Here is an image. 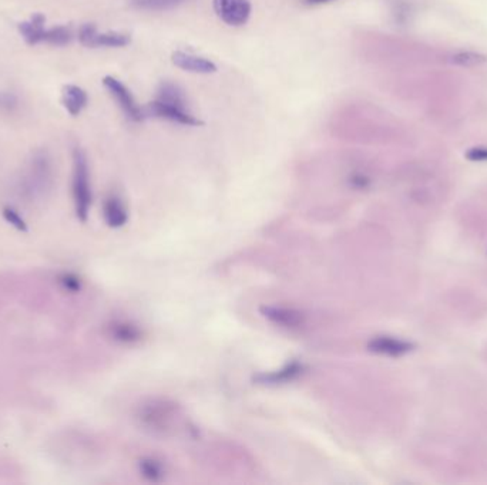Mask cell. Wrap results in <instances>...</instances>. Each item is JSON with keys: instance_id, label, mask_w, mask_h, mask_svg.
I'll list each match as a JSON object with an SVG mask.
<instances>
[{"instance_id": "5b68a950", "label": "cell", "mask_w": 487, "mask_h": 485, "mask_svg": "<svg viewBox=\"0 0 487 485\" xmlns=\"http://www.w3.org/2000/svg\"><path fill=\"white\" fill-rule=\"evenodd\" d=\"M79 39L86 47H124L132 43V37L125 33L107 32L99 33L94 25H84L80 28Z\"/></svg>"}, {"instance_id": "8fae6325", "label": "cell", "mask_w": 487, "mask_h": 485, "mask_svg": "<svg viewBox=\"0 0 487 485\" xmlns=\"http://www.w3.org/2000/svg\"><path fill=\"white\" fill-rule=\"evenodd\" d=\"M45 22L46 19L43 14L36 13L30 17V20L28 22H23L19 25V32L20 34L23 36V39L26 40V43L33 46L40 43V41H43L45 39Z\"/></svg>"}, {"instance_id": "30bf717a", "label": "cell", "mask_w": 487, "mask_h": 485, "mask_svg": "<svg viewBox=\"0 0 487 485\" xmlns=\"http://www.w3.org/2000/svg\"><path fill=\"white\" fill-rule=\"evenodd\" d=\"M61 101H63V105L66 107V110L69 111V114L76 117L87 105L89 97H87V93L84 91L83 89H80L79 86L68 84V86L63 87Z\"/></svg>"}, {"instance_id": "52a82bcc", "label": "cell", "mask_w": 487, "mask_h": 485, "mask_svg": "<svg viewBox=\"0 0 487 485\" xmlns=\"http://www.w3.org/2000/svg\"><path fill=\"white\" fill-rule=\"evenodd\" d=\"M261 313L273 325L287 327V329H298L305 325V316L291 308L284 306H262Z\"/></svg>"}, {"instance_id": "ffe728a7", "label": "cell", "mask_w": 487, "mask_h": 485, "mask_svg": "<svg viewBox=\"0 0 487 485\" xmlns=\"http://www.w3.org/2000/svg\"><path fill=\"white\" fill-rule=\"evenodd\" d=\"M307 5H322V3H329L333 2V0H304Z\"/></svg>"}, {"instance_id": "7c38bea8", "label": "cell", "mask_w": 487, "mask_h": 485, "mask_svg": "<svg viewBox=\"0 0 487 485\" xmlns=\"http://www.w3.org/2000/svg\"><path fill=\"white\" fill-rule=\"evenodd\" d=\"M107 332L113 341L123 343V345H132V343H136L141 339L140 329L129 322L116 321L109 325Z\"/></svg>"}, {"instance_id": "4fadbf2b", "label": "cell", "mask_w": 487, "mask_h": 485, "mask_svg": "<svg viewBox=\"0 0 487 485\" xmlns=\"http://www.w3.org/2000/svg\"><path fill=\"white\" fill-rule=\"evenodd\" d=\"M301 371H302V365H300L298 362H292L291 365H287L284 369L278 370L277 373L261 376L260 380L261 383H285L292 380V378H295Z\"/></svg>"}, {"instance_id": "6da1fadb", "label": "cell", "mask_w": 487, "mask_h": 485, "mask_svg": "<svg viewBox=\"0 0 487 485\" xmlns=\"http://www.w3.org/2000/svg\"><path fill=\"white\" fill-rule=\"evenodd\" d=\"M406 94L428 118L437 122L456 121L468 103L464 78L449 67L423 69L408 83Z\"/></svg>"}, {"instance_id": "2e32d148", "label": "cell", "mask_w": 487, "mask_h": 485, "mask_svg": "<svg viewBox=\"0 0 487 485\" xmlns=\"http://www.w3.org/2000/svg\"><path fill=\"white\" fill-rule=\"evenodd\" d=\"M57 282L60 288L69 293H79L81 290V279L72 272H63L59 275Z\"/></svg>"}, {"instance_id": "9a60e30c", "label": "cell", "mask_w": 487, "mask_h": 485, "mask_svg": "<svg viewBox=\"0 0 487 485\" xmlns=\"http://www.w3.org/2000/svg\"><path fill=\"white\" fill-rule=\"evenodd\" d=\"M72 37H73V34L69 28L57 26V28L48 29L45 32L43 41H48V43H50L53 46H66L68 43H70Z\"/></svg>"}, {"instance_id": "8992f818", "label": "cell", "mask_w": 487, "mask_h": 485, "mask_svg": "<svg viewBox=\"0 0 487 485\" xmlns=\"http://www.w3.org/2000/svg\"><path fill=\"white\" fill-rule=\"evenodd\" d=\"M214 10L224 23L241 26L251 14L249 0H214Z\"/></svg>"}, {"instance_id": "e0dca14e", "label": "cell", "mask_w": 487, "mask_h": 485, "mask_svg": "<svg viewBox=\"0 0 487 485\" xmlns=\"http://www.w3.org/2000/svg\"><path fill=\"white\" fill-rule=\"evenodd\" d=\"M2 215H3V219L10 226H13L16 230L23 232V234H25V232H28V224H26L25 218L20 215L13 206H5L2 209Z\"/></svg>"}, {"instance_id": "7a4b0ae2", "label": "cell", "mask_w": 487, "mask_h": 485, "mask_svg": "<svg viewBox=\"0 0 487 485\" xmlns=\"http://www.w3.org/2000/svg\"><path fill=\"white\" fill-rule=\"evenodd\" d=\"M144 109L145 117H158L170 120L183 125H201L197 117L187 110V101L183 90L173 83H163L158 90V98L147 104Z\"/></svg>"}, {"instance_id": "9c48e42d", "label": "cell", "mask_w": 487, "mask_h": 485, "mask_svg": "<svg viewBox=\"0 0 487 485\" xmlns=\"http://www.w3.org/2000/svg\"><path fill=\"white\" fill-rule=\"evenodd\" d=\"M103 217L110 228H121L129 219V214H127L123 201L116 195L105 198L103 204Z\"/></svg>"}, {"instance_id": "5bb4252c", "label": "cell", "mask_w": 487, "mask_h": 485, "mask_svg": "<svg viewBox=\"0 0 487 485\" xmlns=\"http://www.w3.org/2000/svg\"><path fill=\"white\" fill-rule=\"evenodd\" d=\"M185 2L188 0H132V5L143 10H167Z\"/></svg>"}, {"instance_id": "ac0fdd59", "label": "cell", "mask_w": 487, "mask_h": 485, "mask_svg": "<svg viewBox=\"0 0 487 485\" xmlns=\"http://www.w3.org/2000/svg\"><path fill=\"white\" fill-rule=\"evenodd\" d=\"M371 349L379 353H388V354H395V353H400L404 350V346H402L399 342L391 341V339H376L371 343Z\"/></svg>"}, {"instance_id": "277c9868", "label": "cell", "mask_w": 487, "mask_h": 485, "mask_svg": "<svg viewBox=\"0 0 487 485\" xmlns=\"http://www.w3.org/2000/svg\"><path fill=\"white\" fill-rule=\"evenodd\" d=\"M103 84H104V87L110 91V94L116 98V101L120 105V109L123 110V113L127 117L136 122L143 121L145 118L144 109L140 107L137 101L134 100L132 91L127 89L120 80H117L112 76H107V77L103 78Z\"/></svg>"}, {"instance_id": "d6986e66", "label": "cell", "mask_w": 487, "mask_h": 485, "mask_svg": "<svg viewBox=\"0 0 487 485\" xmlns=\"http://www.w3.org/2000/svg\"><path fill=\"white\" fill-rule=\"evenodd\" d=\"M141 473L144 477L150 478L153 481L158 479L163 475V470L158 462H156L154 460H144L141 462Z\"/></svg>"}, {"instance_id": "ba28073f", "label": "cell", "mask_w": 487, "mask_h": 485, "mask_svg": "<svg viewBox=\"0 0 487 485\" xmlns=\"http://www.w3.org/2000/svg\"><path fill=\"white\" fill-rule=\"evenodd\" d=\"M172 60L174 65L185 72L189 73H198V74H209V73H216L217 72V66L214 65L213 61L201 57V56H196L191 53H185V52H174L172 56Z\"/></svg>"}, {"instance_id": "3957f363", "label": "cell", "mask_w": 487, "mask_h": 485, "mask_svg": "<svg viewBox=\"0 0 487 485\" xmlns=\"http://www.w3.org/2000/svg\"><path fill=\"white\" fill-rule=\"evenodd\" d=\"M73 202L74 213L80 222H86L89 219L90 208L93 202L90 173L87 158L81 150H74L73 154Z\"/></svg>"}]
</instances>
